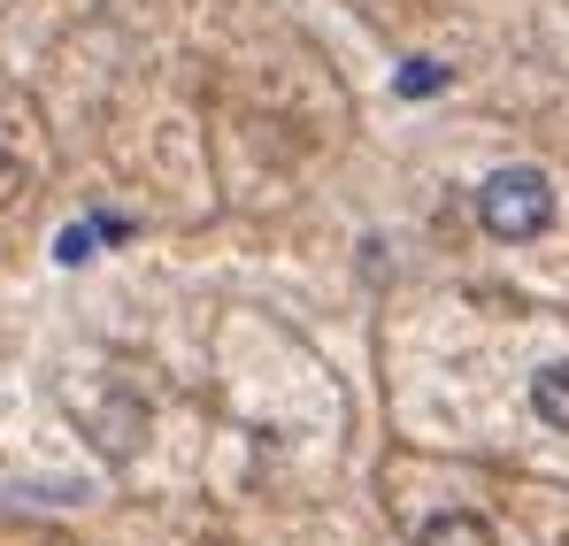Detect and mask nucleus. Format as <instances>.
I'll return each mask as SVG.
<instances>
[{
    "label": "nucleus",
    "instance_id": "1",
    "mask_svg": "<svg viewBox=\"0 0 569 546\" xmlns=\"http://www.w3.org/2000/svg\"><path fill=\"white\" fill-rule=\"evenodd\" d=\"M477 216L492 239H539L555 224V185H547V170H500L477 192Z\"/></svg>",
    "mask_w": 569,
    "mask_h": 546
},
{
    "label": "nucleus",
    "instance_id": "2",
    "mask_svg": "<svg viewBox=\"0 0 569 546\" xmlns=\"http://www.w3.org/2000/svg\"><path fill=\"white\" fill-rule=\"evenodd\" d=\"M416 546H492V524L470 516V508H447V516H431V524L416 532Z\"/></svg>",
    "mask_w": 569,
    "mask_h": 546
},
{
    "label": "nucleus",
    "instance_id": "6",
    "mask_svg": "<svg viewBox=\"0 0 569 546\" xmlns=\"http://www.w3.org/2000/svg\"><path fill=\"white\" fill-rule=\"evenodd\" d=\"M23 185H31V178H23V162H8V155H0V208H8Z\"/></svg>",
    "mask_w": 569,
    "mask_h": 546
},
{
    "label": "nucleus",
    "instance_id": "3",
    "mask_svg": "<svg viewBox=\"0 0 569 546\" xmlns=\"http://www.w3.org/2000/svg\"><path fill=\"white\" fill-rule=\"evenodd\" d=\"M531 408H539V424L569 431V363H555V369L531 377Z\"/></svg>",
    "mask_w": 569,
    "mask_h": 546
},
{
    "label": "nucleus",
    "instance_id": "5",
    "mask_svg": "<svg viewBox=\"0 0 569 546\" xmlns=\"http://www.w3.org/2000/svg\"><path fill=\"white\" fill-rule=\"evenodd\" d=\"M100 231H108V224H78V231H62V247H54V255H62V262H86Z\"/></svg>",
    "mask_w": 569,
    "mask_h": 546
},
{
    "label": "nucleus",
    "instance_id": "4",
    "mask_svg": "<svg viewBox=\"0 0 569 546\" xmlns=\"http://www.w3.org/2000/svg\"><path fill=\"white\" fill-rule=\"evenodd\" d=\"M447 86V70H439V62H408V70H400V92H416V100H423V92H439Z\"/></svg>",
    "mask_w": 569,
    "mask_h": 546
}]
</instances>
